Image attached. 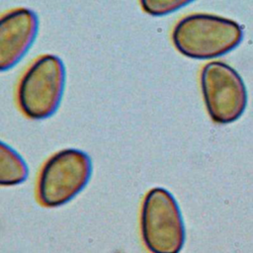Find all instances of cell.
Masks as SVG:
<instances>
[{"mask_svg": "<svg viewBox=\"0 0 253 253\" xmlns=\"http://www.w3.org/2000/svg\"><path fill=\"white\" fill-rule=\"evenodd\" d=\"M194 0H139L142 10L151 16L170 14Z\"/></svg>", "mask_w": 253, "mask_h": 253, "instance_id": "obj_8", "label": "cell"}, {"mask_svg": "<svg viewBox=\"0 0 253 253\" xmlns=\"http://www.w3.org/2000/svg\"><path fill=\"white\" fill-rule=\"evenodd\" d=\"M28 167L22 156L0 140V186H14L26 180Z\"/></svg>", "mask_w": 253, "mask_h": 253, "instance_id": "obj_7", "label": "cell"}, {"mask_svg": "<svg viewBox=\"0 0 253 253\" xmlns=\"http://www.w3.org/2000/svg\"><path fill=\"white\" fill-rule=\"evenodd\" d=\"M38 30V16L29 8H17L0 16V72L14 67L25 56Z\"/></svg>", "mask_w": 253, "mask_h": 253, "instance_id": "obj_6", "label": "cell"}, {"mask_svg": "<svg viewBox=\"0 0 253 253\" xmlns=\"http://www.w3.org/2000/svg\"><path fill=\"white\" fill-rule=\"evenodd\" d=\"M65 67L54 54L37 58L25 71L17 89L21 111L30 119L43 120L55 113L63 96Z\"/></svg>", "mask_w": 253, "mask_h": 253, "instance_id": "obj_2", "label": "cell"}, {"mask_svg": "<svg viewBox=\"0 0 253 253\" xmlns=\"http://www.w3.org/2000/svg\"><path fill=\"white\" fill-rule=\"evenodd\" d=\"M141 236L151 253H179L185 230L179 207L173 196L163 188L150 190L142 203Z\"/></svg>", "mask_w": 253, "mask_h": 253, "instance_id": "obj_4", "label": "cell"}, {"mask_svg": "<svg viewBox=\"0 0 253 253\" xmlns=\"http://www.w3.org/2000/svg\"><path fill=\"white\" fill-rule=\"evenodd\" d=\"M242 40L239 25L226 18L193 14L180 20L172 33L175 47L182 54L198 59L223 55Z\"/></svg>", "mask_w": 253, "mask_h": 253, "instance_id": "obj_1", "label": "cell"}, {"mask_svg": "<svg viewBox=\"0 0 253 253\" xmlns=\"http://www.w3.org/2000/svg\"><path fill=\"white\" fill-rule=\"evenodd\" d=\"M89 156L74 148L60 150L47 159L38 180V198L45 207H59L72 200L91 176Z\"/></svg>", "mask_w": 253, "mask_h": 253, "instance_id": "obj_3", "label": "cell"}, {"mask_svg": "<svg viewBox=\"0 0 253 253\" xmlns=\"http://www.w3.org/2000/svg\"><path fill=\"white\" fill-rule=\"evenodd\" d=\"M201 86L208 113L217 124L236 121L244 112L247 94L243 80L229 65L207 63L201 73Z\"/></svg>", "mask_w": 253, "mask_h": 253, "instance_id": "obj_5", "label": "cell"}]
</instances>
